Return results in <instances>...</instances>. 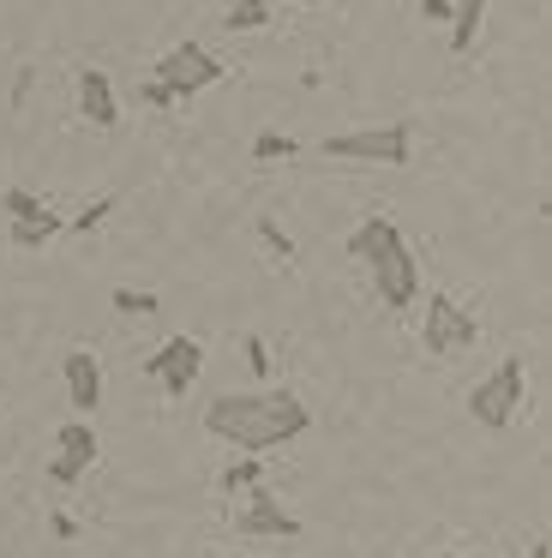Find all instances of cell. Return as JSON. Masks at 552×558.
<instances>
[{
    "label": "cell",
    "mask_w": 552,
    "mask_h": 558,
    "mask_svg": "<svg viewBox=\"0 0 552 558\" xmlns=\"http://www.w3.org/2000/svg\"><path fill=\"white\" fill-rule=\"evenodd\" d=\"M312 426V409L295 390H223L204 402V433L235 450H276L295 445Z\"/></svg>",
    "instance_id": "cell-1"
},
{
    "label": "cell",
    "mask_w": 552,
    "mask_h": 558,
    "mask_svg": "<svg viewBox=\"0 0 552 558\" xmlns=\"http://www.w3.org/2000/svg\"><path fill=\"white\" fill-rule=\"evenodd\" d=\"M348 253L372 270V289H379V301L391 306V313H408V306L420 301V265H415V253H408L396 217H379V210H372V217L348 234Z\"/></svg>",
    "instance_id": "cell-2"
},
{
    "label": "cell",
    "mask_w": 552,
    "mask_h": 558,
    "mask_svg": "<svg viewBox=\"0 0 552 558\" xmlns=\"http://www.w3.org/2000/svg\"><path fill=\"white\" fill-rule=\"evenodd\" d=\"M331 162H372V169H408L415 162V126L408 121H384V126H360V133H331L324 138Z\"/></svg>",
    "instance_id": "cell-3"
},
{
    "label": "cell",
    "mask_w": 552,
    "mask_h": 558,
    "mask_svg": "<svg viewBox=\"0 0 552 558\" xmlns=\"http://www.w3.org/2000/svg\"><path fill=\"white\" fill-rule=\"evenodd\" d=\"M523 397H528V366H523V354H504V361L468 390V414H475V426H487V433H504V426L516 421V409H523Z\"/></svg>",
    "instance_id": "cell-4"
},
{
    "label": "cell",
    "mask_w": 552,
    "mask_h": 558,
    "mask_svg": "<svg viewBox=\"0 0 552 558\" xmlns=\"http://www.w3.org/2000/svg\"><path fill=\"white\" fill-rule=\"evenodd\" d=\"M480 342V318L468 313L456 294H427V325H420V349L427 361H451V354H468Z\"/></svg>",
    "instance_id": "cell-5"
},
{
    "label": "cell",
    "mask_w": 552,
    "mask_h": 558,
    "mask_svg": "<svg viewBox=\"0 0 552 558\" xmlns=\"http://www.w3.org/2000/svg\"><path fill=\"white\" fill-rule=\"evenodd\" d=\"M223 73H228V66L216 61L204 43H180V49H168L163 61H156V78H163L180 102L199 97V90H211V85H223Z\"/></svg>",
    "instance_id": "cell-6"
},
{
    "label": "cell",
    "mask_w": 552,
    "mask_h": 558,
    "mask_svg": "<svg viewBox=\"0 0 552 558\" xmlns=\"http://www.w3.org/2000/svg\"><path fill=\"white\" fill-rule=\"evenodd\" d=\"M139 366H144V378L163 385L168 402H187L192 378H199V366H204V342L199 337H168L163 349H156L151 361H139Z\"/></svg>",
    "instance_id": "cell-7"
},
{
    "label": "cell",
    "mask_w": 552,
    "mask_h": 558,
    "mask_svg": "<svg viewBox=\"0 0 552 558\" xmlns=\"http://www.w3.org/2000/svg\"><path fill=\"white\" fill-rule=\"evenodd\" d=\"M55 450H60V457L48 462V481H55V486H79L84 474L96 469V457H103L91 414H79V421H67V426H60V433H55Z\"/></svg>",
    "instance_id": "cell-8"
},
{
    "label": "cell",
    "mask_w": 552,
    "mask_h": 558,
    "mask_svg": "<svg viewBox=\"0 0 552 558\" xmlns=\"http://www.w3.org/2000/svg\"><path fill=\"white\" fill-rule=\"evenodd\" d=\"M235 534H247V541H295V534H300V517L276 505V493L247 486V505L235 510Z\"/></svg>",
    "instance_id": "cell-9"
},
{
    "label": "cell",
    "mask_w": 552,
    "mask_h": 558,
    "mask_svg": "<svg viewBox=\"0 0 552 558\" xmlns=\"http://www.w3.org/2000/svg\"><path fill=\"white\" fill-rule=\"evenodd\" d=\"M60 373H67V397L79 414H96L103 409V366H96L91 349H67L60 354Z\"/></svg>",
    "instance_id": "cell-10"
},
{
    "label": "cell",
    "mask_w": 552,
    "mask_h": 558,
    "mask_svg": "<svg viewBox=\"0 0 552 558\" xmlns=\"http://www.w3.org/2000/svg\"><path fill=\"white\" fill-rule=\"evenodd\" d=\"M79 109H84V121H91L96 133L120 126V102H115V85H108V73H96V66H84V73H79Z\"/></svg>",
    "instance_id": "cell-11"
},
{
    "label": "cell",
    "mask_w": 552,
    "mask_h": 558,
    "mask_svg": "<svg viewBox=\"0 0 552 558\" xmlns=\"http://www.w3.org/2000/svg\"><path fill=\"white\" fill-rule=\"evenodd\" d=\"M487 19V0H451V54H468Z\"/></svg>",
    "instance_id": "cell-12"
},
{
    "label": "cell",
    "mask_w": 552,
    "mask_h": 558,
    "mask_svg": "<svg viewBox=\"0 0 552 558\" xmlns=\"http://www.w3.org/2000/svg\"><path fill=\"white\" fill-rule=\"evenodd\" d=\"M55 234H67V217H55V210H43V217H24V222H12V246H24V253H36V246H48Z\"/></svg>",
    "instance_id": "cell-13"
},
{
    "label": "cell",
    "mask_w": 552,
    "mask_h": 558,
    "mask_svg": "<svg viewBox=\"0 0 552 558\" xmlns=\"http://www.w3.org/2000/svg\"><path fill=\"white\" fill-rule=\"evenodd\" d=\"M259 481H264V462L252 457V450H247L240 462H228L223 474H216V486H223V493H247V486H259Z\"/></svg>",
    "instance_id": "cell-14"
},
{
    "label": "cell",
    "mask_w": 552,
    "mask_h": 558,
    "mask_svg": "<svg viewBox=\"0 0 552 558\" xmlns=\"http://www.w3.org/2000/svg\"><path fill=\"white\" fill-rule=\"evenodd\" d=\"M252 229H259V241H264V253H271V258H276V270H288V265H295V241H288V234H283V229H276V222H271V217H259V222H252Z\"/></svg>",
    "instance_id": "cell-15"
},
{
    "label": "cell",
    "mask_w": 552,
    "mask_h": 558,
    "mask_svg": "<svg viewBox=\"0 0 552 558\" xmlns=\"http://www.w3.org/2000/svg\"><path fill=\"white\" fill-rule=\"evenodd\" d=\"M271 25V0H235L228 7V31H264Z\"/></svg>",
    "instance_id": "cell-16"
},
{
    "label": "cell",
    "mask_w": 552,
    "mask_h": 558,
    "mask_svg": "<svg viewBox=\"0 0 552 558\" xmlns=\"http://www.w3.org/2000/svg\"><path fill=\"white\" fill-rule=\"evenodd\" d=\"M295 138H288V133H276V126H271V133H259V138H252V162H288V157H295Z\"/></svg>",
    "instance_id": "cell-17"
},
{
    "label": "cell",
    "mask_w": 552,
    "mask_h": 558,
    "mask_svg": "<svg viewBox=\"0 0 552 558\" xmlns=\"http://www.w3.org/2000/svg\"><path fill=\"white\" fill-rule=\"evenodd\" d=\"M0 210H7L12 222H24V217H43L48 205L36 193H24V186H7V193H0Z\"/></svg>",
    "instance_id": "cell-18"
},
{
    "label": "cell",
    "mask_w": 552,
    "mask_h": 558,
    "mask_svg": "<svg viewBox=\"0 0 552 558\" xmlns=\"http://www.w3.org/2000/svg\"><path fill=\"white\" fill-rule=\"evenodd\" d=\"M108 301H115V313H127V318H151V313H163V301H156V294H139V289H115Z\"/></svg>",
    "instance_id": "cell-19"
},
{
    "label": "cell",
    "mask_w": 552,
    "mask_h": 558,
    "mask_svg": "<svg viewBox=\"0 0 552 558\" xmlns=\"http://www.w3.org/2000/svg\"><path fill=\"white\" fill-rule=\"evenodd\" d=\"M108 210H115V193H108V198H96V205H84L79 217H67V234H91V229H103V222H108Z\"/></svg>",
    "instance_id": "cell-20"
},
{
    "label": "cell",
    "mask_w": 552,
    "mask_h": 558,
    "mask_svg": "<svg viewBox=\"0 0 552 558\" xmlns=\"http://www.w3.org/2000/svg\"><path fill=\"white\" fill-rule=\"evenodd\" d=\"M139 102H151V109H175L180 97L163 85V78H144V85H139Z\"/></svg>",
    "instance_id": "cell-21"
},
{
    "label": "cell",
    "mask_w": 552,
    "mask_h": 558,
    "mask_svg": "<svg viewBox=\"0 0 552 558\" xmlns=\"http://www.w3.org/2000/svg\"><path fill=\"white\" fill-rule=\"evenodd\" d=\"M247 366H252V373H271V342H264V337H247Z\"/></svg>",
    "instance_id": "cell-22"
},
{
    "label": "cell",
    "mask_w": 552,
    "mask_h": 558,
    "mask_svg": "<svg viewBox=\"0 0 552 558\" xmlns=\"http://www.w3.org/2000/svg\"><path fill=\"white\" fill-rule=\"evenodd\" d=\"M420 13H427L432 25H451V0H420Z\"/></svg>",
    "instance_id": "cell-23"
},
{
    "label": "cell",
    "mask_w": 552,
    "mask_h": 558,
    "mask_svg": "<svg viewBox=\"0 0 552 558\" xmlns=\"http://www.w3.org/2000/svg\"><path fill=\"white\" fill-rule=\"evenodd\" d=\"M31 78H36L31 66H19V85H12V102H24V97H31Z\"/></svg>",
    "instance_id": "cell-24"
},
{
    "label": "cell",
    "mask_w": 552,
    "mask_h": 558,
    "mask_svg": "<svg viewBox=\"0 0 552 558\" xmlns=\"http://www.w3.org/2000/svg\"><path fill=\"white\" fill-rule=\"evenodd\" d=\"M427 558H468V553H427Z\"/></svg>",
    "instance_id": "cell-25"
},
{
    "label": "cell",
    "mask_w": 552,
    "mask_h": 558,
    "mask_svg": "<svg viewBox=\"0 0 552 558\" xmlns=\"http://www.w3.org/2000/svg\"><path fill=\"white\" fill-rule=\"evenodd\" d=\"M300 7H319V0H300Z\"/></svg>",
    "instance_id": "cell-26"
},
{
    "label": "cell",
    "mask_w": 552,
    "mask_h": 558,
    "mask_svg": "<svg viewBox=\"0 0 552 558\" xmlns=\"http://www.w3.org/2000/svg\"><path fill=\"white\" fill-rule=\"evenodd\" d=\"M228 558H247V553H228Z\"/></svg>",
    "instance_id": "cell-27"
}]
</instances>
